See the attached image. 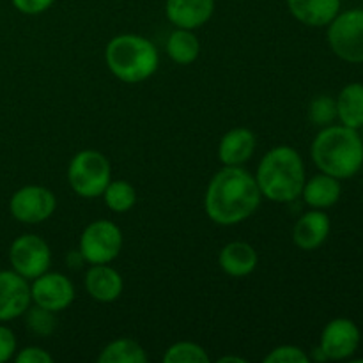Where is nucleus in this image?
Here are the masks:
<instances>
[{"label":"nucleus","mask_w":363,"mask_h":363,"mask_svg":"<svg viewBox=\"0 0 363 363\" xmlns=\"http://www.w3.org/2000/svg\"><path fill=\"white\" fill-rule=\"evenodd\" d=\"M262 194L257 181L241 167H223L209 181L204 197L206 215L218 225H236L255 213Z\"/></svg>","instance_id":"nucleus-1"},{"label":"nucleus","mask_w":363,"mask_h":363,"mask_svg":"<svg viewBox=\"0 0 363 363\" xmlns=\"http://www.w3.org/2000/svg\"><path fill=\"white\" fill-rule=\"evenodd\" d=\"M312 160L321 172L350 179L363 167V140L358 130L344 124L323 128L312 142Z\"/></svg>","instance_id":"nucleus-2"},{"label":"nucleus","mask_w":363,"mask_h":363,"mask_svg":"<svg viewBox=\"0 0 363 363\" xmlns=\"http://www.w3.org/2000/svg\"><path fill=\"white\" fill-rule=\"evenodd\" d=\"M255 181L262 197L273 202H293L301 197L307 181L300 152L291 145L269 149L261 160Z\"/></svg>","instance_id":"nucleus-3"},{"label":"nucleus","mask_w":363,"mask_h":363,"mask_svg":"<svg viewBox=\"0 0 363 363\" xmlns=\"http://www.w3.org/2000/svg\"><path fill=\"white\" fill-rule=\"evenodd\" d=\"M105 60L113 77L126 84H138L156 73L160 55L149 39L137 34H121L106 45Z\"/></svg>","instance_id":"nucleus-4"},{"label":"nucleus","mask_w":363,"mask_h":363,"mask_svg":"<svg viewBox=\"0 0 363 363\" xmlns=\"http://www.w3.org/2000/svg\"><path fill=\"white\" fill-rule=\"evenodd\" d=\"M67 181L77 195L84 199L101 197L112 181L108 158L94 149H85L73 156L67 167Z\"/></svg>","instance_id":"nucleus-5"},{"label":"nucleus","mask_w":363,"mask_h":363,"mask_svg":"<svg viewBox=\"0 0 363 363\" xmlns=\"http://www.w3.org/2000/svg\"><path fill=\"white\" fill-rule=\"evenodd\" d=\"M328 45L339 59L363 64V9H347L330 21Z\"/></svg>","instance_id":"nucleus-6"},{"label":"nucleus","mask_w":363,"mask_h":363,"mask_svg":"<svg viewBox=\"0 0 363 363\" xmlns=\"http://www.w3.org/2000/svg\"><path fill=\"white\" fill-rule=\"evenodd\" d=\"M123 248V233L110 220L89 223L80 238V254L89 264H108Z\"/></svg>","instance_id":"nucleus-7"},{"label":"nucleus","mask_w":363,"mask_h":363,"mask_svg":"<svg viewBox=\"0 0 363 363\" xmlns=\"http://www.w3.org/2000/svg\"><path fill=\"white\" fill-rule=\"evenodd\" d=\"M9 261L18 275L27 280H34L48 272L50 262H52V252L43 238L35 236V234H23L11 245Z\"/></svg>","instance_id":"nucleus-8"},{"label":"nucleus","mask_w":363,"mask_h":363,"mask_svg":"<svg viewBox=\"0 0 363 363\" xmlns=\"http://www.w3.org/2000/svg\"><path fill=\"white\" fill-rule=\"evenodd\" d=\"M57 199L48 188L28 184L13 194L9 201V211L21 223H41L53 215Z\"/></svg>","instance_id":"nucleus-9"},{"label":"nucleus","mask_w":363,"mask_h":363,"mask_svg":"<svg viewBox=\"0 0 363 363\" xmlns=\"http://www.w3.org/2000/svg\"><path fill=\"white\" fill-rule=\"evenodd\" d=\"M360 340L362 333L357 323L347 318H337L323 330L319 350L326 360H347L357 353Z\"/></svg>","instance_id":"nucleus-10"},{"label":"nucleus","mask_w":363,"mask_h":363,"mask_svg":"<svg viewBox=\"0 0 363 363\" xmlns=\"http://www.w3.org/2000/svg\"><path fill=\"white\" fill-rule=\"evenodd\" d=\"M32 301L52 312L66 311L74 300L73 282L62 273L45 272L30 286Z\"/></svg>","instance_id":"nucleus-11"},{"label":"nucleus","mask_w":363,"mask_h":363,"mask_svg":"<svg viewBox=\"0 0 363 363\" xmlns=\"http://www.w3.org/2000/svg\"><path fill=\"white\" fill-rule=\"evenodd\" d=\"M32 294L27 279L16 272H0V321H11L30 308Z\"/></svg>","instance_id":"nucleus-12"},{"label":"nucleus","mask_w":363,"mask_h":363,"mask_svg":"<svg viewBox=\"0 0 363 363\" xmlns=\"http://www.w3.org/2000/svg\"><path fill=\"white\" fill-rule=\"evenodd\" d=\"M330 229H332V223L325 209H312L301 215L294 223L293 241L301 250H318L328 240Z\"/></svg>","instance_id":"nucleus-13"},{"label":"nucleus","mask_w":363,"mask_h":363,"mask_svg":"<svg viewBox=\"0 0 363 363\" xmlns=\"http://www.w3.org/2000/svg\"><path fill=\"white\" fill-rule=\"evenodd\" d=\"M165 13L177 28L195 30L211 20L215 0H167Z\"/></svg>","instance_id":"nucleus-14"},{"label":"nucleus","mask_w":363,"mask_h":363,"mask_svg":"<svg viewBox=\"0 0 363 363\" xmlns=\"http://www.w3.org/2000/svg\"><path fill=\"white\" fill-rule=\"evenodd\" d=\"M255 145H257V140H255L254 131L248 128H234L227 131L220 140L218 160L225 167H241L252 158Z\"/></svg>","instance_id":"nucleus-15"},{"label":"nucleus","mask_w":363,"mask_h":363,"mask_svg":"<svg viewBox=\"0 0 363 363\" xmlns=\"http://www.w3.org/2000/svg\"><path fill=\"white\" fill-rule=\"evenodd\" d=\"M123 277L108 264H92L85 275V289L91 298L101 303L116 301L123 293Z\"/></svg>","instance_id":"nucleus-16"},{"label":"nucleus","mask_w":363,"mask_h":363,"mask_svg":"<svg viewBox=\"0 0 363 363\" xmlns=\"http://www.w3.org/2000/svg\"><path fill=\"white\" fill-rule=\"evenodd\" d=\"M287 9L307 27H328L340 13V0H287Z\"/></svg>","instance_id":"nucleus-17"},{"label":"nucleus","mask_w":363,"mask_h":363,"mask_svg":"<svg viewBox=\"0 0 363 363\" xmlns=\"http://www.w3.org/2000/svg\"><path fill=\"white\" fill-rule=\"evenodd\" d=\"M257 252L252 245L245 243V241H233V243L225 245L220 250L218 255V264L227 275L236 277H247L257 268Z\"/></svg>","instance_id":"nucleus-18"},{"label":"nucleus","mask_w":363,"mask_h":363,"mask_svg":"<svg viewBox=\"0 0 363 363\" xmlns=\"http://www.w3.org/2000/svg\"><path fill=\"white\" fill-rule=\"evenodd\" d=\"M340 195H342L340 179L328 176L325 172L305 181L303 190H301L303 201L314 209L332 208V206H335L340 201Z\"/></svg>","instance_id":"nucleus-19"},{"label":"nucleus","mask_w":363,"mask_h":363,"mask_svg":"<svg viewBox=\"0 0 363 363\" xmlns=\"http://www.w3.org/2000/svg\"><path fill=\"white\" fill-rule=\"evenodd\" d=\"M337 119L347 128L360 130L363 126V84H347L337 96Z\"/></svg>","instance_id":"nucleus-20"},{"label":"nucleus","mask_w":363,"mask_h":363,"mask_svg":"<svg viewBox=\"0 0 363 363\" xmlns=\"http://www.w3.org/2000/svg\"><path fill=\"white\" fill-rule=\"evenodd\" d=\"M167 53L174 62L186 66L197 60L199 53H201V43H199L197 35L186 28H177L170 34L167 39Z\"/></svg>","instance_id":"nucleus-21"},{"label":"nucleus","mask_w":363,"mask_h":363,"mask_svg":"<svg viewBox=\"0 0 363 363\" xmlns=\"http://www.w3.org/2000/svg\"><path fill=\"white\" fill-rule=\"evenodd\" d=\"M99 363H145L147 354L144 347L131 339H117L103 347L98 357Z\"/></svg>","instance_id":"nucleus-22"},{"label":"nucleus","mask_w":363,"mask_h":363,"mask_svg":"<svg viewBox=\"0 0 363 363\" xmlns=\"http://www.w3.org/2000/svg\"><path fill=\"white\" fill-rule=\"evenodd\" d=\"M105 204L116 213H126L137 204V190L128 181H110L103 191Z\"/></svg>","instance_id":"nucleus-23"},{"label":"nucleus","mask_w":363,"mask_h":363,"mask_svg":"<svg viewBox=\"0 0 363 363\" xmlns=\"http://www.w3.org/2000/svg\"><path fill=\"white\" fill-rule=\"evenodd\" d=\"M163 362L165 363H208L209 354L202 346L195 342H176L167 350L163 354Z\"/></svg>","instance_id":"nucleus-24"},{"label":"nucleus","mask_w":363,"mask_h":363,"mask_svg":"<svg viewBox=\"0 0 363 363\" xmlns=\"http://www.w3.org/2000/svg\"><path fill=\"white\" fill-rule=\"evenodd\" d=\"M308 117L315 126L326 128L335 123L337 119V101L332 96L321 94L314 98L308 106Z\"/></svg>","instance_id":"nucleus-25"},{"label":"nucleus","mask_w":363,"mask_h":363,"mask_svg":"<svg viewBox=\"0 0 363 363\" xmlns=\"http://www.w3.org/2000/svg\"><path fill=\"white\" fill-rule=\"evenodd\" d=\"M55 312L46 311V308L35 305L34 308H27V326L35 333V335L46 337L55 330Z\"/></svg>","instance_id":"nucleus-26"},{"label":"nucleus","mask_w":363,"mask_h":363,"mask_svg":"<svg viewBox=\"0 0 363 363\" xmlns=\"http://www.w3.org/2000/svg\"><path fill=\"white\" fill-rule=\"evenodd\" d=\"M266 363H308L311 357L298 346H279L264 357Z\"/></svg>","instance_id":"nucleus-27"},{"label":"nucleus","mask_w":363,"mask_h":363,"mask_svg":"<svg viewBox=\"0 0 363 363\" xmlns=\"http://www.w3.org/2000/svg\"><path fill=\"white\" fill-rule=\"evenodd\" d=\"M16 353V337L7 326L0 325V363L9 362Z\"/></svg>","instance_id":"nucleus-28"},{"label":"nucleus","mask_w":363,"mask_h":363,"mask_svg":"<svg viewBox=\"0 0 363 363\" xmlns=\"http://www.w3.org/2000/svg\"><path fill=\"white\" fill-rule=\"evenodd\" d=\"M16 363H52L53 357L48 353V351L41 350V347H25L20 353L14 357Z\"/></svg>","instance_id":"nucleus-29"},{"label":"nucleus","mask_w":363,"mask_h":363,"mask_svg":"<svg viewBox=\"0 0 363 363\" xmlns=\"http://www.w3.org/2000/svg\"><path fill=\"white\" fill-rule=\"evenodd\" d=\"M11 2L20 13L34 16V14H41L46 9H50L55 0H11Z\"/></svg>","instance_id":"nucleus-30"},{"label":"nucleus","mask_w":363,"mask_h":363,"mask_svg":"<svg viewBox=\"0 0 363 363\" xmlns=\"http://www.w3.org/2000/svg\"><path fill=\"white\" fill-rule=\"evenodd\" d=\"M229 362L247 363V360H245V358H240V357H222V358H218V363H229Z\"/></svg>","instance_id":"nucleus-31"},{"label":"nucleus","mask_w":363,"mask_h":363,"mask_svg":"<svg viewBox=\"0 0 363 363\" xmlns=\"http://www.w3.org/2000/svg\"><path fill=\"white\" fill-rule=\"evenodd\" d=\"M360 137H362V140H363V126L360 128Z\"/></svg>","instance_id":"nucleus-32"}]
</instances>
